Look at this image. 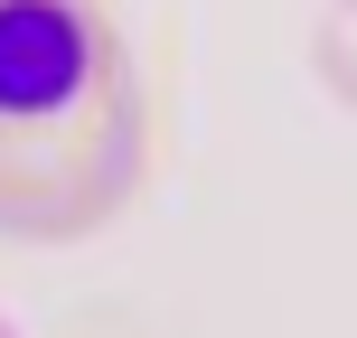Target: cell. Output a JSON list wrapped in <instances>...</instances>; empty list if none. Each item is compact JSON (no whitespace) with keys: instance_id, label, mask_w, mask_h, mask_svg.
<instances>
[{"instance_id":"6da1fadb","label":"cell","mask_w":357,"mask_h":338,"mask_svg":"<svg viewBox=\"0 0 357 338\" xmlns=\"http://www.w3.org/2000/svg\"><path fill=\"white\" fill-rule=\"evenodd\" d=\"M94 85V29L75 0H0V123H56Z\"/></svg>"}]
</instances>
